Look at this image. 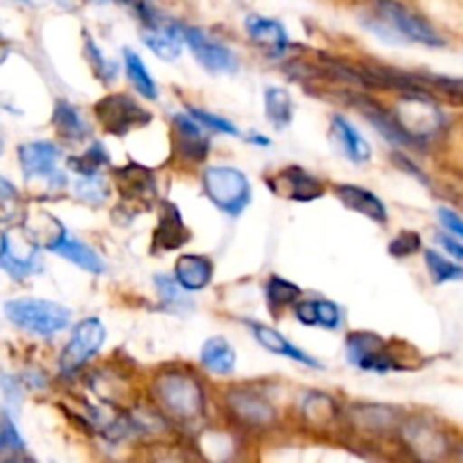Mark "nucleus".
Masks as SVG:
<instances>
[{"label":"nucleus","instance_id":"18","mask_svg":"<svg viewBox=\"0 0 463 463\" xmlns=\"http://www.w3.org/2000/svg\"><path fill=\"white\" fill-rule=\"evenodd\" d=\"M348 420L351 428L360 430V432L375 434V437H384V434L401 432L402 416L398 407L389 405H373V402H364V405H355L348 411Z\"/></svg>","mask_w":463,"mask_h":463},{"label":"nucleus","instance_id":"27","mask_svg":"<svg viewBox=\"0 0 463 463\" xmlns=\"http://www.w3.org/2000/svg\"><path fill=\"white\" fill-rule=\"evenodd\" d=\"M23 229H25V233L34 240L36 247H43L48 249V251H52V249L61 242L63 235L68 233V231L63 229L61 222L45 211L30 213V215L25 217Z\"/></svg>","mask_w":463,"mask_h":463},{"label":"nucleus","instance_id":"15","mask_svg":"<svg viewBox=\"0 0 463 463\" xmlns=\"http://www.w3.org/2000/svg\"><path fill=\"white\" fill-rule=\"evenodd\" d=\"M185 34V45L190 48V52L194 54L199 63L206 68L208 72H215V75H224V72H235L238 71V59L231 52L229 48H224L222 43L213 41L199 27H184Z\"/></svg>","mask_w":463,"mask_h":463},{"label":"nucleus","instance_id":"13","mask_svg":"<svg viewBox=\"0 0 463 463\" xmlns=\"http://www.w3.org/2000/svg\"><path fill=\"white\" fill-rule=\"evenodd\" d=\"M140 39L158 59L175 61V59H179L185 43L184 25L170 21V18L158 16V12H154L152 16L140 21Z\"/></svg>","mask_w":463,"mask_h":463},{"label":"nucleus","instance_id":"28","mask_svg":"<svg viewBox=\"0 0 463 463\" xmlns=\"http://www.w3.org/2000/svg\"><path fill=\"white\" fill-rule=\"evenodd\" d=\"M52 253L66 258V260H71L72 265H77L80 269L89 271V274H104V269H107V265H104L102 258H99L98 253L89 247V244H84L81 240L72 238L71 233L63 235L61 242L52 249Z\"/></svg>","mask_w":463,"mask_h":463},{"label":"nucleus","instance_id":"36","mask_svg":"<svg viewBox=\"0 0 463 463\" xmlns=\"http://www.w3.org/2000/svg\"><path fill=\"white\" fill-rule=\"evenodd\" d=\"M425 262H428V271L437 285L448 283V280H461L463 279V267L455 265L448 258H443L437 251H425Z\"/></svg>","mask_w":463,"mask_h":463},{"label":"nucleus","instance_id":"30","mask_svg":"<svg viewBox=\"0 0 463 463\" xmlns=\"http://www.w3.org/2000/svg\"><path fill=\"white\" fill-rule=\"evenodd\" d=\"M199 360H202L203 369H208L211 373L231 375L235 371L238 355H235V348L224 337H211L203 342Z\"/></svg>","mask_w":463,"mask_h":463},{"label":"nucleus","instance_id":"31","mask_svg":"<svg viewBox=\"0 0 463 463\" xmlns=\"http://www.w3.org/2000/svg\"><path fill=\"white\" fill-rule=\"evenodd\" d=\"M267 307L274 317H280V312L288 310L289 306H297V301L301 298L303 289L298 285H294L292 280L283 279V276H269L267 279Z\"/></svg>","mask_w":463,"mask_h":463},{"label":"nucleus","instance_id":"21","mask_svg":"<svg viewBox=\"0 0 463 463\" xmlns=\"http://www.w3.org/2000/svg\"><path fill=\"white\" fill-rule=\"evenodd\" d=\"M337 199L353 213H360V215L369 217L371 222H378L384 224L387 222V206H384L383 199L378 194H373L371 190L362 188V185L344 184L335 188Z\"/></svg>","mask_w":463,"mask_h":463},{"label":"nucleus","instance_id":"40","mask_svg":"<svg viewBox=\"0 0 463 463\" xmlns=\"http://www.w3.org/2000/svg\"><path fill=\"white\" fill-rule=\"evenodd\" d=\"M75 190L77 197H80L81 202L90 203V206H99L109 194L107 184H104V179L99 175L84 176V181H80V184L75 185Z\"/></svg>","mask_w":463,"mask_h":463},{"label":"nucleus","instance_id":"35","mask_svg":"<svg viewBox=\"0 0 463 463\" xmlns=\"http://www.w3.org/2000/svg\"><path fill=\"white\" fill-rule=\"evenodd\" d=\"M154 283H156L158 297H161L165 307H170V310L175 312H184L188 310V307H193L190 298L185 297L188 289L181 288V285L176 283V279H170V276H154Z\"/></svg>","mask_w":463,"mask_h":463},{"label":"nucleus","instance_id":"26","mask_svg":"<svg viewBox=\"0 0 463 463\" xmlns=\"http://www.w3.org/2000/svg\"><path fill=\"white\" fill-rule=\"evenodd\" d=\"M175 279L188 292H199V289L208 288L213 280V262L206 256H197V253H185L179 256L175 265Z\"/></svg>","mask_w":463,"mask_h":463},{"label":"nucleus","instance_id":"11","mask_svg":"<svg viewBox=\"0 0 463 463\" xmlns=\"http://www.w3.org/2000/svg\"><path fill=\"white\" fill-rule=\"evenodd\" d=\"M59 156L61 152L50 140H34V143H23L18 147V163H21L25 181H48V185L52 188L66 184L61 172L57 170Z\"/></svg>","mask_w":463,"mask_h":463},{"label":"nucleus","instance_id":"10","mask_svg":"<svg viewBox=\"0 0 463 463\" xmlns=\"http://www.w3.org/2000/svg\"><path fill=\"white\" fill-rule=\"evenodd\" d=\"M265 184L276 197L289 199V202H315L326 194L324 181L298 165H288L279 172H271L269 176H265Z\"/></svg>","mask_w":463,"mask_h":463},{"label":"nucleus","instance_id":"14","mask_svg":"<svg viewBox=\"0 0 463 463\" xmlns=\"http://www.w3.org/2000/svg\"><path fill=\"white\" fill-rule=\"evenodd\" d=\"M0 267L14 279H25L41 269L36 258V242L21 231H5L0 235Z\"/></svg>","mask_w":463,"mask_h":463},{"label":"nucleus","instance_id":"8","mask_svg":"<svg viewBox=\"0 0 463 463\" xmlns=\"http://www.w3.org/2000/svg\"><path fill=\"white\" fill-rule=\"evenodd\" d=\"M104 339H107V328H104V324L98 317H89V319L80 321L72 328L71 339H68L66 348H63L61 357H59V369H61V373L72 375L75 371H80L90 357L98 355Z\"/></svg>","mask_w":463,"mask_h":463},{"label":"nucleus","instance_id":"1","mask_svg":"<svg viewBox=\"0 0 463 463\" xmlns=\"http://www.w3.org/2000/svg\"><path fill=\"white\" fill-rule=\"evenodd\" d=\"M152 396L163 416L181 425L197 423L206 410V393L197 375L188 371H163L154 378Z\"/></svg>","mask_w":463,"mask_h":463},{"label":"nucleus","instance_id":"2","mask_svg":"<svg viewBox=\"0 0 463 463\" xmlns=\"http://www.w3.org/2000/svg\"><path fill=\"white\" fill-rule=\"evenodd\" d=\"M369 27L375 34L393 43L411 41V43H423L430 48L446 43L423 16L407 9L398 0H375V23H371Z\"/></svg>","mask_w":463,"mask_h":463},{"label":"nucleus","instance_id":"38","mask_svg":"<svg viewBox=\"0 0 463 463\" xmlns=\"http://www.w3.org/2000/svg\"><path fill=\"white\" fill-rule=\"evenodd\" d=\"M84 54L89 59V66L93 71V75L98 77L102 84H109L116 77V66H113L109 59H104V54L99 52V48L95 45V41L90 36H84Z\"/></svg>","mask_w":463,"mask_h":463},{"label":"nucleus","instance_id":"43","mask_svg":"<svg viewBox=\"0 0 463 463\" xmlns=\"http://www.w3.org/2000/svg\"><path fill=\"white\" fill-rule=\"evenodd\" d=\"M439 220H441V224L446 226L450 233H455L457 238L463 240V220L457 213H452L450 208H439Z\"/></svg>","mask_w":463,"mask_h":463},{"label":"nucleus","instance_id":"17","mask_svg":"<svg viewBox=\"0 0 463 463\" xmlns=\"http://www.w3.org/2000/svg\"><path fill=\"white\" fill-rule=\"evenodd\" d=\"M172 127H175V147L179 158L190 163L206 161L211 152V140L203 134L202 122L194 120L190 113H175Z\"/></svg>","mask_w":463,"mask_h":463},{"label":"nucleus","instance_id":"34","mask_svg":"<svg viewBox=\"0 0 463 463\" xmlns=\"http://www.w3.org/2000/svg\"><path fill=\"white\" fill-rule=\"evenodd\" d=\"M109 161H111V158H109L107 147H104L99 140H95L81 156L68 158V167L81 176H95L99 175V170H102L104 165H109Z\"/></svg>","mask_w":463,"mask_h":463},{"label":"nucleus","instance_id":"22","mask_svg":"<svg viewBox=\"0 0 463 463\" xmlns=\"http://www.w3.org/2000/svg\"><path fill=\"white\" fill-rule=\"evenodd\" d=\"M330 138L337 145L339 152L348 158L351 163H369L371 161V145L362 138L360 131L342 116H335L330 122Z\"/></svg>","mask_w":463,"mask_h":463},{"label":"nucleus","instance_id":"29","mask_svg":"<svg viewBox=\"0 0 463 463\" xmlns=\"http://www.w3.org/2000/svg\"><path fill=\"white\" fill-rule=\"evenodd\" d=\"M52 125L57 129V134L63 140H71V143H81V140H86L90 136L89 122L66 99H57V104H54Z\"/></svg>","mask_w":463,"mask_h":463},{"label":"nucleus","instance_id":"7","mask_svg":"<svg viewBox=\"0 0 463 463\" xmlns=\"http://www.w3.org/2000/svg\"><path fill=\"white\" fill-rule=\"evenodd\" d=\"M95 120L109 136L125 138L131 131L147 127L152 113L127 93H111L95 104Z\"/></svg>","mask_w":463,"mask_h":463},{"label":"nucleus","instance_id":"16","mask_svg":"<svg viewBox=\"0 0 463 463\" xmlns=\"http://www.w3.org/2000/svg\"><path fill=\"white\" fill-rule=\"evenodd\" d=\"M401 437L419 459H439L448 450L446 434L437 425L430 423L428 419L402 420Z\"/></svg>","mask_w":463,"mask_h":463},{"label":"nucleus","instance_id":"44","mask_svg":"<svg viewBox=\"0 0 463 463\" xmlns=\"http://www.w3.org/2000/svg\"><path fill=\"white\" fill-rule=\"evenodd\" d=\"M439 242L443 244V249H446V251L450 253V256H455L457 260L463 262V244L461 242H457V240L448 238V235H439Z\"/></svg>","mask_w":463,"mask_h":463},{"label":"nucleus","instance_id":"42","mask_svg":"<svg viewBox=\"0 0 463 463\" xmlns=\"http://www.w3.org/2000/svg\"><path fill=\"white\" fill-rule=\"evenodd\" d=\"M416 251H420V235L414 231H401L389 244V253L393 258H410Z\"/></svg>","mask_w":463,"mask_h":463},{"label":"nucleus","instance_id":"4","mask_svg":"<svg viewBox=\"0 0 463 463\" xmlns=\"http://www.w3.org/2000/svg\"><path fill=\"white\" fill-rule=\"evenodd\" d=\"M392 113L410 145H423L425 140H432L446 125V118L432 95L419 90L402 95Z\"/></svg>","mask_w":463,"mask_h":463},{"label":"nucleus","instance_id":"24","mask_svg":"<svg viewBox=\"0 0 463 463\" xmlns=\"http://www.w3.org/2000/svg\"><path fill=\"white\" fill-rule=\"evenodd\" d=\"M298 410H301L303 420L315 430L333 428L339 420V416H342V410H339V405L335 402V398H330L328 393L321 392L303 393Z\"/></svg>","mask_w":463,"mask_h":463},{"label":"nucleus","instance_id":"5","mask_svg":"<svg viewBox=\"0 0 463 463\" xmlns=\"http://www.w3.org/2000/svg\"><path fill=\"white\" fill-rule=\"evenodd\" d=\"M5 317L16 328L39 337H52L71 324V310L45 298H14L5 303Z\"/></svg>","mask_w":463,"mask_h":463},{"label":"nucleus","instance_id":"19","mask_svg":"<svg viewBox=\"0 0 463 463\" xmlns=\"http://www.w3.org/2000/svg\"><path fill=\"white\" fill-rule=\"evenodd\" d=\"M247 34L253 43L258 45L262 54L271 59H280L289 48V36L288 30L283 27V23L274 21V18H262L251 14L247 16Z\"/></svg>","mask_w":463,"mask_h":463},{"label":"nucleus","instance_id":"32","mask_svg":"<svg viewBox=\"0 0 463 463\" xmlns=\"http://www.w3.org/2000/svg\"><path fill=\"white\" fill-rule=\"evenodd\" d=\"M265 116L274 129H285V127H289L294 116L292 95L285 89H279V86L265 89Z\"/></svg>","mask_w":463,"mask_h":463},{"label":"nucleus","instance_id":"6","mask_svg":"<svg viewBox=\"0 0 463 463\" xmlns=\"http://www.w3.org/2000/svg\"><path fill=\"white\" fill-rule=\"evenodd\" d=\"M346 357L355 369L369 371V373H389V371H405V355L398 353L396 342H387L383 335L351 333L346 337Z\"/></svg>","mask_w":463,"mask_h":463},{"label":"nucleus","instance_id":"39","mask_svg":"<svg viewBox=\"0 0 463 463\" xmlns=\"http://www.w3.org/2000/svg\"><path fill=\"white\" fill-rule=\"evenodd\" d=\"M23 202L18 190L9 184L7 179L0 176V224H7V222H14L21 213Z\"/></svg>","mask_w":463,"mask_h":463},{"label":"nucleus","instance_id":"9","mask_svg":"<svg viewBox=\"0 0 463 463\" xmlns=\"http://www.w3.org/2000/svg\"><path fill=\"white\" fill-rule=\"evenodd\" d=\"M113 179H116V188L125 202L127 211L140 213L158 199L156 176L149 167L138 165V163H127L125 167H118L113 172Z\"/></svg>","mask_w":463,"mask_h":463},{"label":"nucleus","instance_id":"33","mask_svg":"<svg viewBox=\"0 0 463 463\" xmlns=\"http://www.w3.org/2000/svg\"><path fill=\"white\" fill-rule=\"evenodd\" d=\"M125 71H127V77H129V81L134 84V89L138 90L143 98L147 99H156L158 98V89L156 84H154L152 75H149V71L145 68L143 59L138 57V54L134 52L131 48H125Z\"/></svg>","mask_w":463,"mask_h":463},{"label":"nucleus","instance_id":"3","mask_svg":"<svg viewBox=\"0 0 463 463\" xmlns=\"http://www.w3.org/2000/svg\"><path fill=\"white\" fill-rule=\"evenodd\" d=\"M202 188L208 202L229 217H240L253 199V190L244 172L231 165H213L202 175Z\"/></svg>","mask_w":463,"mask_h":463},{"label":"nucleus","instance_id":"45","mask_svg":"<svg viewBox=\"0 0 463 463\" xmlns=\"http://www.w3.org/2000/svg\"><path fill=\"white\" fill-rule=\"evenodd\" d=\"M14 3H25V5H30V0H14Z\"/></svg>","mask_w":463,"mask_h":463},{"label":"nucleus","instance_id":"20","mask_svg":"<svg viewBox=\"0 0 463 463\" xmlns=\"http://www.w3.org/2000/svg\"><path fill=\"white\" fill-rule=\"evenodd\" d=\"M185 242H190V231L184 224L179 208L172 202H161V217H158V226L152 238L154 253L175 251Z\"/></svg>","mask_w":463,"mask_h":463},{"label":"nucleus","instance_id":"41","mask_svg":"<svg viewBox=\"0 0 463 463\" xmlns=\"http://www.w3.org/2000/svg\"><path fill=\"white\" fill-rule=\"evenodd\" d=\"M188 113L194 118V120L202 122L203 127H208V129H215L217 134H229V136H240V129L233 125V122H229L226 118L222 116H215V113H208L203 111V109H194V107H188Z\"/></svg>","mask_w":463,"mask_h":463},{"label":"nucleus","instance_id":"12","mask_svg":"<svg viewBox=\"0 0 463 463\" xmlns=\"http://www.w3.org/2000/svg\"><path fill=\"white\" fill-rule=\"evenodd\" d=\"M226 407L238 423L251 430H267L279 419L276 407L260 392H253V389H231L226 393Z\"/></svg>","mask_w":463,"mask_h":463},{"label":"nucleus","instance_id":"25","mask_svg":"<svg viewBox=\"0 0 463 463\" xmlns=\"http://www.w3.org/2000/svg\"><path fill=\"white\" fill-rule=\"evenodd\" d=\"M294 315L303 326H317V328L337 330L342 328L344 315L337 303L328 298H315V301H298L294 306Z\"/></svg>","mask_w":463,"mask_h":463},{"label":"nucleus","instance_id":"23","mask_svg":"<svg viewBox=\"0 0 463 463\" xmlns=\"http://www.w3.org/2000/svg\"><path fill=\"white\" fill-rule=\"evenodd\" d=\"M251 328L253 337L256 342L260 344L265 351H269L271 355H280V357H288V360L298 362V364H306V366H315V369H321V362L315 360L312 355H307L306 351L294 346L292 342H288V337L279 333V330L269 328V326H262V324H249Z\"/></svg>","mask_w":463,"mask_h":463},{"label":"nucleus","instance_id":"37","mask_svg":"<svg viewBox=\"0 0 463 463\" xmlns=\"http://www.w3.org/2000/svg\"><path fill=\"white\" fill-rule=\"evenodd\" d=\"M25 452V441L21 439L18 430L9 414L0 411V457H16Z\"/></svg>","mask_w":463,"mask_h":463}]
</instances>
